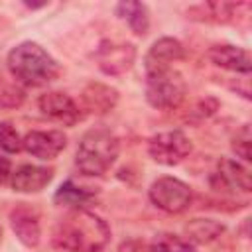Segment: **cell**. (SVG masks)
<instances>
[{
	"mask_svg": "<svg viewBox=\"0 0 252 252\" xmlns=\"http://www.w3.org/2000/svg\"><path fill=\"white\" fill-rule=\"evenodd\" d=\"M183 57H185V49H183L179 39H175V37H159L158 41H154V45L148 49V53L144 57L146 75L167 71V69H171V63L181 61Z\"/></svg>",
	"mask_w": 252,
	"mask_h": 252,
	"instance_id": "30bf717a",
	"label": "cell"
},
{
	"mask_svg": "<svg viewBox=\"0 0 252 252\" xmlns=\"http://www.w3.org/2000/svg\"><path fill=\"white\" fill-rule=\"evenodd\" d=\"M0 240H2V228H0Z\"/></svg>",
	"mask_w": 252,
	"mask_h": 252,
	"instance_id": "4316f807",
	"label": "cell"
},
{
	"mask_svg": "<svg viewBox=\"0 0 252 252\" xmlns=\"http://www.w3.org/2000/svg\"><path fill=\"white\" fill-rule=\"evenodd\" d=\"M110 240L106 220L87 209H71L57 220L51 232V242L67 252H100Z\"/></svg>",
	"mask_w": 252,
	"mask_h": 252,
	"instance_id": "6da1fadb",
	"label": "cell"
},
{
	"mask_svg": "<svg viewBox=\"0 0 252 252\" xmlns=\"http://www.w3.org/2000/svg\"><path fill=\"white\" fill-rule=\"evenodd\" d=\"M250 142H252V134H250V124H242L236 134L232 136V152L242 158L244 161H250L252 159V154H250Z\"/></svg>",
	"mask_w": 252,
	"mask_h": 252,
	"instance_id": "7402d4cb",
	"label": "cell"
},
{
	"mask_svg": "<svg viewBox=\"0 0 252 252\" xmlns=\"http://www.w3.org/2000/svg\"><path fill=\"white\" fill-rule=\"evenodd\" d=\"M187 85L179 71L167 69L146 75V98L158 110H171L185 98Z\"/></svg>",
	"mask_w": 252,
	"mask_h": 252,
	"instance_id": "277c9868",
	"label": "cell"
},
{
	"mask_svg": "<svg viewBox=\"0 0 252 252\" xmlns=\"http://www.w3.org/2000/svg\"><path fill=\"white\" fill-rule=\"evenodd\" d=\"M207 57L213 65L226 69V71H234V73H242L248 75L252 69V61H250V53L238 45H230V43H219L213 45L207 51Z\"/></svg>",
	"mask_w": 252,
	"mask_h": 252,
	"instance_id": "7c38bea8",
	"label": "cell"
},
{
	"mask_svg": "<svg viewBox=\"0 0 252 252\" xmlns=\"http://www.w3.org/2000/svg\"><path fill=\"white\" fill-rule=\"evenodd\" d=\"M10 167H12L10 159H8V158H4V156H0V183H4V181L12 175Z\"/></svg>",
	"mask_w": 252,
	"mask_h": 252,
	"instance_id": "484cf974",
	"label": "cell"
},
{
	"mask_svg": "<svg viewBox=\"0 0 252 252\" xmlns=\"http://www.w3.org/2000/svg\"><path fill=\"white\" fill-rule=\"evenodd\" d=\"M236 8H238V4H230V2H207V4H199L191 10H187V14L193 20L224 24V22L232 20V14Z\"/></svg>",
	"mask_w": 252,
	"mask_h": 252,
	"instance_id": "d6986e66",
	"label": "cell"
},
{
	"mask_svg": "<svg viewBox=\"0 0 252 252\" xmlns=\"http://www.w3.org/2000/svg\"><path fill=\"white\" fill-rule=\"evenodd\" d=\"M183 230L191 244H209L224 232V224L213 219H193L185 224Z\"/></svg>",
	"mask_w": 252,
	"mask_h": 252,
	"instance_id": "e0dca14e",
	"label": "cell"
},
{
	"mask_svg": "<svg viewBox=\"0 0 252 252\" xmlns=\"http://www.w3.org/2000/svg\"><path fill=\"white\" fill-rule=\"evenodd\" d=\"M226 187L230 189H238V191H252V179H250V171L236 159L230 158H220L219 165H217V173H215Z\"/></svg>",
	"mask_w": 252,
	"mask_h": 252,
	"instance_id": "9a60e30c",
	"label": "cell"
},
{
	"mask_svg": "<svg viewBox=\"0 0 252 252\" xmlns=\"http://www.w3.org/2000/svg\"><path fill=\"white\" fill-rule=\"evenodd\" d=\"M193 150L191 140L181 130H167L152 136L148 140V154L154 161L161 165L181 163Z\"/></svg>",
	"mask_w": 252,
	"mask_h": 252,
	"instance_id": "8992f818",
	"label": "cell"
},
{
	"mask_svg": "<svg viewBox=\"0 0 252 252\" xmlns=\"http://www.w3.org/2000/svg\"><path fill=\"white\" fill-rule=\"evenodd\" d=\"M120 252H152L148 244H142V242H136V240H130V242H124L120 246Z\"/></svg>",
	"mask_w": 252,
	"mask_h": 252,
	"instance_id": "d4e9b609",
	"label": "cell"
},
{
	"mask_svg": "<svg viewBox=\"0 0 252 252\" xmlns=\"http://www.w3.org/2000/svg\"><path fill=\"white\" fill-rule=\"evenodd\" d=\"M26 100V91L16 81H10L0 73V108H18Z\"/></svg>",
	"mask_w": 252,
	"mask_h": 252,
	"instance_id": "44dd1931",
	"label": "cell"
},
{
	"mask_svg": "<svg viewBox=\"0 0 252 252\" xmlns=\"http://www.w3.org/2000/svg\"><path fill=\"white\" fill-rule=\"evenodd\" d=\"M217 108H219V100L217 98H205V100H199V104L191 110V114H195L197 120H205L211 114H215Z\"/></svg>",
	"mask_w": 252,
	"mask_h": 252,
	"instance_id": "cb8c5ba5",
	"label": "cell"
},
{
	"mask_svg": "<svg viewBox=\"0 0 252 252\" xmlns=\"http://www.w3.org/2000/svg\"><path fill=\"white\" fill-rule=\"evenodd\" d=\"M116 14L122 18L136 35H146L150 28V12L144 2H120L116 4Z\"/></svg>",
	"mask_w": 252,
	"mask_h": 252,
	"instance_id": "2e32d148",
	"label": "cell"
},
{
	"mask_svg": "<svg viewBox=\"0 0 252 252\" xmlns=\"http://www.w3.org/2000/svg\"><path fill=\"white\" fill-rule=\"evenodd\" d=\"M94 61L98 69L106 75H122L132 69L136 61V47L124 41H100L94 51Z\"/></svg>",
	"mask_w": 252,
	"mask_h": 252,
	"instance_id": "52a82bcc",
	"label": "cell"
},
{
	"mask_svg": "<svg viewBox=\"0 0 252 252\" xmlns=\"http://www.w3.org/2000/svg\"><path fill=\"white\" fill-rule=\"evenodd\" d=\"M118 102V91L104 83H89L83 91V104L89 112L104 114Z\"/></svg>",
	"mask_w": 252,
	"mask_h": 252,
	"instance_id": "5bb4252c",
	"label": "cell"
},
{
	"mask_svg": "<svg viewBox=\"0 0 252 252\" xmlns=\"http://www.w3.org/2000/svg\"><path fill=\"white\" fill-rule=\"evenodd\" d=\"M94 199V191L77 185L73 179H67L65 183H61V187L55 191L53 201L61 207H69V209H85L87 203H91Z\"/></svg>",
	"mask_w": 252,
	"mask_h": 252,
	"instance_id": "ac0fdd59",
	"label": "cell"
},
{
	"mask_svg": "<svg viewBox=\"0 0 252 252\" xmlns=\"http://www.w3.org/2000/svg\"><path fill=\"white\" fill-rule=\"evenodd\" d=\"M118 152L120 142L108 128H91L83 134L79 142L75 165L83 175L98 177L112 167V163L118 158Z\"/></svg>",
	"mask_w": 252,
	"mask_h": 252,
	"instance_id": "3957f363",
	"label": "cell"
},
{
	"mask_svg": "<svg viewBox=\"0 0 252 252\" xmlns=\"http://www.w3.org/2000/svg\"><path fill=\"white\" fill-rule=\"evenodd\" d=\"M67 146V136L61 130H32L22 138V148L37 159H53Z\"/></svg>",
	"mask_w": 252,
	"mask_h": 252,
	"instance_id": "ba28073f",
	"label": "cell"
},
{
	"mask_svg": "<svg viewBox=\"0 0 252 252\" xmlns=\"http://www.w3.org/2000/svg\"><path fill=\"white\" fill-rule=\"evenodd\" d=\"M0 150L16 154L22 150V138L10 122H0Z\"/></svg>",
	"mask_w": 252,
	"mask_h": 252,
	"instance_id": "603a6c76",
	"label": "cell"
},
{
	"mask_svg": "<svg viewBox=\"0 0 252 252\" xmlns=\"http://www.w3.org/2000/svg\"><path fill=\"white\" fill-rule=\"evenodd\" d=\"M152 252H197L195 244H191L189 240L171 234V232H159L156 234V238L150 244Z\"/></svg>",
	"mask_w": 252,
	"mask_h": 252,
	"instance_id": "ffe728a7",
	"label": "cell"
},
{
	"mask_svg": "<svg viewBox=\"0 0 252 252\" xmlns=\"http://www.w3.org/2000/svg\"><path fill=\"white\" fill-rule=\"evenodd\" d=\"M51 179H53V169H51V167H45V165H32V163L20 165V167L10 175L12 189L18 191V193H37V191H41Z\"/></svg>",
	"mask_w": 252,
	"mask_h": 252,
	"instance_id": "4fadbf2b",
	"label": "cell"
},
{
	"mask_svg": "<svg viewBox=\"0 0 252 252\" xmlns=\"http://www.w3.org/2000/svg\"><path fill=\"white\" fill-rule=\"evenodd\" d=\"M37 106L45 116H49L55 122H61L65 126H73L81 120V110H79L77 102L61 91L43 93L37 98Z\"/></svg>",
	"mask_w": 252,
	"mask_h": 252,
	"instance_id": "9c48e42d",
	"label": "cell"
},
{
	"mask_svg": "<svg viewBox=\"0 0 252 252\" xmlns=\"http://www.w3.org/2000/svg\"><path fill=\"white\" fill-rule=\"evenodd\" d=\"M148 195H150V201L159 211L169 213V215L183 213L185 209H189L191 199H193V193H191L189 185L183 183L181 179H175V177H169V175L158 177L150 185Z\"/></svg>",
	"mask_w": 252,
	"mask_h": 252,
	"instance_id": "5b68a950",
	"label": "cell"
},
{
	"mask_svg": "<svg viewBox=\"0 0 252 252\" xmlns=\"http://www.w3.org/2000/svg\"><path fill=\"white\" fill-rule=\"evenodd\" d=\"M12 79L22 87H43L57 79V61L35 41H22L6 57Z\"/></svg>",
	"mask_w": 252,
	"mask_h": 252,
	"instance_id": "7a4b0ae2",
	"label": "cell"
},
{
	"mask_svg": "<svg viewBox=\"0 0 252 252\" xmlns=\"http://www.w3.org/2000/svg\"><path fill=\"white\" fill-rule=\"evenodd\" d=\"M10 224L12 230L16 232L18 240L26 246H37L39 238H41V226H39V215L35 209L28 207V205H18L12 213H10Z\"/></svg>",
	"mask_w": 252,
	"mask_h": 252,
	"instance_id": "8fae6325",
	"label": "cell"
}]
</instances>
